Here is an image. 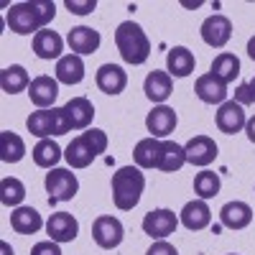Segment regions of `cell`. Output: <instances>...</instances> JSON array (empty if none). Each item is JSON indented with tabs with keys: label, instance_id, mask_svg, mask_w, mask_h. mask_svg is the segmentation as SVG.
I'll return each mask as SVG.
<instances>
[{
	"label": "cell",
	"instance_id": "6da1fadb",
	"mask_svg": "<svg viewBox=\"0 0 255 255\" xmlns=\"http://www.w3.org/2000/svg\"><path fill=\"white\" fill-rule=\"evenodd\" d=\"M56 15V3H38V0H28V3H15L10 5L5 23L13 33L18 36H36L38 31H44Z\"/></svg>",
	"mask_w": 255,
	"mask_h": 255
},
{
	"label": "cell",
	"instance_id": "7a4b0ae2",
	"mask_svg": "<svg viewBox=\"0 0 255 255\" xmlns=\"http://www.w3.org/2000/svg\"><path fill=\"white\" fill-rule=\"evenodd\" d=\"M115 46H118L123 61L133 64V67H140L151 56V41H148L145 31L135 20H123L115 28Z\"/></svg>",
	"mask_w": 255,
	"mask_h": 255
},
{
	"label": "cell",
	"instance_id": "3957f363",
	"mask_svg": "<svg viewBox=\"0 0 255 255\" xmlns=\"http://www.w3.org/2000/svg\"><path fill=\"white\" fill-rule=\"evenodd\" d=\"M145 189V174L138 166H120L113 174V202L120 212H130L138 207Z\"/></svg>",
	"mask_w": 255,
	"mask_h": 255
},
{
	"label": "cell",
	"instance_id": "277c9868",
	"mask_svg": "<svg viewBox=\"0 0 255 255\" xmlns=\"http://www.w3.org/2000/svg\"><path fill=\"white\" fill-rule=\"evenodd\" d=\"M105 151H108V133L100 130V128H90V130H84L67 145L64 158H67L72 168H87Z\"/></svg>",
	"mask_w": 255,
	"mask_h": 255
},
{
	"label": "cell",
	"instance_id": "5b68a950",
	"mask_svg": "<svg viewBox=\"0 0 255 255\" xmlns=\"http://www.w3.org/2000/svg\"><path fill=\"white\" fill-rule=\"evenodd\" d=\"M26 128H28L31 135H36L41 140L51 138V135L72 133L64 108H51V110H36V113H31L28 120H26Z\"/></svg>",
	"mask_w": 255,
	"mask_h": 255
},
{
	"label": "cell",
	"instance_id": "8992f818",
	"mask_svg": "<svg viewBox=\"0 0 255 255\" xmlns=\"http://www.w3.org/2000/svg\"><path fill=\"white\" fill-rule=\"evenodd\" d=\"M44 186H46V194H49V202L56 204V202H69L77 197L79 191V181H77V174H72L69 168H51L44 179Z\"/></svg>",
	"mask_w": 255,
	"mask_h": 255
},
{
	"label": "cell",
	"instance_id": "52a82bcc",
	"mask_svg": "<svg viewBox=\"0 0 255 255\" xmlns=\"http://www.w3.org/2000/svg\"><path fill=\"white\" fill-rule=\"evenodd\" d=\"M125 238V227L118 217L113 215H100L95 222H92V240L102 248V250H115L120 248Z\"/></svg>",
	"mask_w": 255,
	"mask_h": 255
},
{
	"label": "cell",
	"instance_id": "ba28073f",
	"mask_svg": "<svg viewBox=\"0 0 255 255\" xmlns=\"http://www.w3.org/2000/svg\"><path fill=\"white\" fill-rule=\"evenodd\" d=\"M179 227V217L174 215L171 209H151L143 217V232L153 240H166L168 235H174Z\"/></svg>",
	"mask_w": 255,
	"mask_h": 255
},
{
	"label": "cell",
	"instance_id": "9c48e42d",
	"mask_svg": "<svg viewBox=\"0 0 255 255\" xmlns=\"http://www.w3.org/2000/svg\"><path fill=\"white\" fill-rule=\"evenodd\" d=\"M215 125H217V130L225 133V135H235V133L245 130V125H248L245 108H243V105H238L235 100L222 102L217 115H215Z\"/></svg>",
	"mask_w": 255,
	"mask_h": 255
},
{
	"label": "cell",
	"instance_id": "30bf717a",
	"mask_svg": "<svg viewBox=\"0 0 255 255\" xmlns=\"http://www.w3.org/2000/svg\"><path fill=\"white\" fill-rule=\"evenodd\" d=\"M199 33H202V41H204L207 46L222 49V46H227V41L232 38V20L227 15L215 13V15H209L204 23H202Z\"/></svg>",
	"mask_w": 255,
	"mask_h": 255
},
{
	"label": "cell",
	"instance_id": "8fae6325",
	"mask_svg": "<svg viewBox=\"0 0 255 255\" xmlns=\"http://www.w3.org/2000/svg\"><path fill=\"white\" fill-rule=\"evenodd\" d=\"M176 110L168 108V105H156V108L145 115V128L148 133H151V138H168L174 130H176Z\"/></svg>",
	"mask_w": 255,
	"mask_h": 255
},
{
	"label": "cell",
	"instance_id": "7c38bea8",
	"mask_svg": "<svg viewBox=\"0 0 255 255\" xmlns=\"http://www.w3.org/2000/svg\"><path fill=\"white\" fill-rule=\"evenodd\" d=\"M217 143L215 138H209V135H194L186 145H184V153H186V163L191 166H209L212 161L217 158Z\"/></svg>",
	"mask_w": 255,
	"mask_h": 255
},
{
	"label": "cell",
	"instance_id": "4fadbf2b",
	"mask_svg": "<svg viewBox=\"0 0 255 255\" xmlns=\"http://www.w3.org/2000/svg\"><path fill=\"white\" fill-rule=\"evenodd\" d=\"M28 97H31V102L36 105L38 110H51L54 102H56V97H59V82L51 79V77H46V74L31 79Z\"/></svg>",
	"mask_w": 255,
	"mask_h": 255
},
{
	"label": "cell",
	"instance_id": "5bb4252c",
	"mask_svg": "<svg viewBox=\"0 0 255 255\" xmlns=\"http://www.w3.org/2000/svg\"><path fill=\"white\" fill-rule=\"evenodd\" d=\"M46 232H49V240L54 243H72L79 235V222L69 212H56L46 222Z\"/></svg>",
	"mask_w": 255,
	"mask_h": 255
},
{
	"label": "cell",
	"instance_id": "9a60e30c",
	"mask_svg": "<svg viewBox=\"0 0 255 255\" xmlns=\"http://www.w3.org/2000/svg\"><path fill=\"white\" fill-rule=\"evenodd\" d=\"M181 225L191 232H199V230H207L209 222H212V209L204 199H191L184 204L181 215H179Z\"/></svg>",
	"mask_w": 255,
	"mask_h": 255
},
{
	"label": "cell",
	"instance_id": "2e32d148",
	"mask_svg": "<svg viewBox=\"0 0 255 255\" xmlns=\"http://www.w3.org/2000/svg\"><path fill=\"white\" fill-rule=\"evenodd\" d=\"M97 87H100V92H105V95H120L125 87H128V74H125V69L120 67V64H102V67L97 69Z\"/></svg>",
	"mask_w": 255,
	"mask_h": 255
},
{
	"label": "cell",
	"instance_id": "e0dca14e",
	"mask_svg": "<svg viewBox=\"0 0 255 255\" xmlns=\"http://www.w3.org/2000/svg\"><path fill=\"white\" fill-rule=\"evenodd\" d=\"M194 95L204 102V105H222L227 102V84L220 82L212 72L202 74L194 84Z\"/></svg>",
	"mask_w": 255,
	"mask_h": 255
},
{
	"label": "cell",
	"instance_id": "ac0fdd59",
	"mask_svg": "<svg viewBox=\"0 0 255 255\" xmlns=\"http://www.w3.org/2000/svg\"><path fill=\"white\" fill-rule=\"evenodd\" d=\"M143 92H145V97L151 100V102L163 105L168 97H171V92H174V79H171V74L153 69L151 74L145 77V82H143Z\"/></svg>",
	"mask_w": 255,
	"mask_h": 255
},
{
	"label": "cell",
	"instance_id": "d6986e66",
	"mask_svg": "<svg viewBox=\"0 0 255 255\" xmlns=\"http://www.w3.org/2000/svg\"><path fill=\"white\" fill-rule=\"evenodd\" d=\"M64 113H67L69 128L72 130H87L92 118H95V105L87 97H72L64 105Z\"/></svg>",
	"mask_w": 255,
	"mask_h": 255
},
{
	"label": "cell",
	"instance_id": "ffe728a7",
	"mask_svg": "<svg viewBox=\"0 0 255 255\" xmlns=\"http://www.w3.org/2000/svg\"><path fill=\"white\" fill-rule=\"evenodd\" d=\"M67 44H69L72 54H77V56L95 54V51L100 49V31H95V28H90V26H77V28L69 31Z\"/></svg>",
	"mask_w": 255,
	"mask_h": 255
},
{
	"label": "cell",
	"instance_id": "44dd1931",
	"mask_svg": "<svg viewBox=\"0 0 255 255\" xmlns=\"http://www.w3.org/2000/svg\"><path fill=\"white\" fill-rule=\"evenodd\" d=\"M64 38L56 33V31H51V28H44V31H38L36 36H33V54L38 56V59H46V61H51V59H61L64 54Z\"/></svg>",
	"mask_w": 255,
	"mask_h": 255
},
{
	"label": "cell",
	"instance_id": "7402d4cb",
	"mask_svg": "<svg viewBox=\"0 0 255 255\" xmlns=\"http://www.w3.org/2000/svg\"><path fill=\"white\" fill-rule=\"evenodd\" d=\"M220 222L227 230H245L253 222V207L248 202H227L220 209Z\"/></svg>",
	"mask_w": 255,
	"mask_h": 255
},
{
	"label": "cell",
	"instance_id": "603a6c76",
	"mask_svg": "<svg viewBox=\"0 0 255 255\" xmlns=\"http://www.w3.org/2000/svg\"><path fill=\"white\" fill-rule=\"evenodd\" d=\"M194 67H197V59L186 46L168 49V54H166V72L171 77H179V79L189 77L191 72H194Z\"/></svg>",
	"mask_w": 255,
	"mask_h": 255
},
{
	"label": "cell",
	"instance_id": "cb8c5ba5",
	"mask_svg": "<svg viewBox=\"0 0 255 255\" xmlns=\"http://www.w3.org/2000/svg\"><path fill=\"white\" fill-rule=\"evenodd\" d=\"M10 227L18 235H36V232L44 227V220L33 207H15L10 212Z\"/></svg>",
	"mask_w": 255,
	"mask_h": 255
},
{
	"label": "cell",
	"instance_id": "d4e9b609",
	"mask_svg": "<svg viewBox=\"0 0 255 255\" xmlns=\"http://www.w3.org/2000/svg\"><path fill=\"white\" fill-rule=\"evenodd\" d=\"M84 79V61L77 54H64L56 61V82L61 84H79Z\"/></svg>",
	"mask_w": 255,
	"mask_h": 255
},
{
	"label": "cell",
	"instance_id": "484cf974",
	"mask_svg": "<svg viewBox=\"0 0 255 255\" xmlns=\"http://www.w3.org/2000/svg\"><path fill=\"white\" fill-rule=\"evenodd\" d=\"M158 158H161V140L158 138H143L135 143L133 148V161L138 168H158Z\"/></svg>",
	"mask_w": 255,
	"mask_h": 255
},
{
	"label": "cell",
	"instance_id": "4316f807",
	"mask_svg": "<svg viewBox=\"0 0 255 255\" xmlns=\"http://www.w3.org/2000/svg\"><path fill=\"white\" fill-rule=\"evenodd\" d=\"M186 163V153L184 145H179L176 140H161V158H158V171L163 174H174Z\"/></svg>",
	"mask_w": 255,
	"mask_h": 255
},
{
	"label": "cell",
	"instance_id": "83f0119b",
	"mask_svg": "<svg viewBox=\"0 0 255 255\" xmlns=\"http://www.w3.org/2000/svg\"><path fill=\"white\" fill-rule=\"evenodd\" d=\"M0 87H3L5 95H18L31 87V79H28V72L20 67V64H10L0 72Z\"/></svg>",
	"mask_w": 255,
	"mask_h": 255
},
{
	"label": "cell",
	"instance_id": "f1b7e54d",
	"mask_svg": "<svg viewBox=\"0 0 255 255\" xmlns=\"http://www.w3.org/2000/svg\"><path fill=\"white\" fill-rule=\"evenodd\" d=\"M26 156V143L13 130H0V161L3 163H18Z\"/></svg>",
	"mask_w": 255,
	"mask_h": 255
},
{
	"label": "cell",
	"instance_id": "f546056e",
	"mask_svg": "<svg viewBox=\"0 0 255 255\" xmlns=\"http://www.w3.org/2000/svg\"><path fill=\"white\" fill-rule=\"evenodd\" d=\"M212 74H215L220 82L230 84V82H235L240 77V59L235 54H227L222 51L220 56H215V61H212Z\"/></svg>",
	"mask_w": 255,
	"mask_h": 255
},
{
	"label": "cell",
	"instance_id": "4dcf8cb0",
	"mask_svg": "<svg viewBox=\"0 0 255 255\" xmlns=\"http://www.w3.org/2000/svg\"><path fill=\"white\" fill-rule=\"evenodd\" d=\"M31 156H33V163H36V166H41V168H54V166L61 161L64 153H61V148H59L56 140L44 138V140H38V143L33 145Z\"/></svg>",
	"mask_w": 255,
	"mask_h": 255
},
{
	"label": "cell",
	"instance_id": "1f68e13d",
	"mask_svg": "<svg viewBox=\"0 0 255 255\" xmlns=\"http://www.w3.org/2000/svg\"><path fill=\"white\" fill-rule=\"evenodd\" d=\"M220 189H222L220 174L209 171V168H204V171H199V174L194 176V191H197V197L204 199V202L212 199V197H217Z\"/></svg>",
	"mask_w": 255,
	"mask_h": 255
},
{
	"label": "cell",
	"instance_id": "d6a6232c",
	"mask_svg": "<svg viewBox=\"0 0 255 255\" xmlns=\"http://www.w3.org/2000/svg\"><path fill=\"white\" fill-rule=\"evenodd\" d=\"M26 197V186L20 179H13V176H5L0 181V202L5 207H18Z\"/></svg>",
	"mask_w": 255,
	"mask_h": 255
},
{
	"label": "cell",
	"instance_id": "836d02e7",
	"mask_svg": "<svg viewBox=\"0 0 255 255\" xmlns=\"http://www.w3.org/2000/svg\"><path fill=\"white\" fill-rule=\"evenodd\" d=\"M67 10L69 13H77V15H87L97 8V0H67Z\"/></svg>",
	"mask_w": 255,
	"mask_h": 255
},
{
	"label": "cell",
	"instance_id": "e575fe53",
	"mask_svg": "<svg viewBox=\"0 0 255 255\" xmlns=\"http://www.w3.org/2000/svg\"><path fill=\"white\" fill-rule=\"evenodd\" d=\"M31 255H61V248L54 240H41L31 248Z\"/></svg>",
	"mask_w": 255,
	"mask_h": 255
},
{
	"label": "cell",
	"instance_id": "d590c367",
	"mask_svg": "<svg viewBox=\"0 0 255 255\" xmlns=\"http://www.w3.org/2000/svg\"><path fill=\"white\" fill-rule=\"evenodd\" d=\"M145 255H179V250L171 243H166V240H156L151 248L145 250Z\"/></svg>",
	"mask_w": 255,
	"mask_h": 255
},
{
	"label": "cell",
	"instance_id": "8d00e7d4",
	"mask_svg": "<svg viewBox=\"0 0 255 255\" xmlns=\"http://www.w3.org/2000/svg\"><path fill=\"white\" fill-rule=\"evenodd\" d=\"M235 102L238 105H253L255 100H253V92H250V84L248 82H243V84H238V90H235Z\"/></svg>",
	"mask_w": 255,
	"mask_h": 255
},
{
	"label": "cell",
	"instance_id": "74e56055",
	"mask_svg": "<svg viewBox=\"0 0 255 255\" xmlns=\"http://www.w3.org/2000/svg\"><path fill=\"white\" fill-rule=\"evenodd\" d=\"M245 133H248L250 143H255V115H253V118H248V125H245Z\"/></svg>",
	"mask_w": 255,
	"mask_h": 255
},
{
	"label": "cell",
	"instance_id": "f35d334b",
	"mask_svg": "<svg viewBox=\"0 0 255 255\" xmlns=\"http://www.w3.org/2000/svg\"><path fill=\"white\" fill-rule=\"evenodd\" d=\"M248 56H250V59L255 61V36H253V38L248 41Z\"/></svg>",
	"mask_w": 255,
	"mask_h": 255
},
{
	"label": "cell",
	"instance_id": "ab89813d",
	"mask_svg": "<svg viewBox=\"0 0 255 255\" xmlns=\"http://www.w3.org/2000/svg\"><path fill=\"white\" fill-rule=\"evenodd\" d=\"M0 250H3V255H13V248H10V245H8L5 240L0 243Z\"/></svg>",
	"mask_w": 255,
	"mask_h": 255
},
{
	"label": "cell",
	"instance_id": "60d3db41",
	"mask_svg": "<svg viewBox=\"0 0 255 255\" xmlns=\"http://www.w3.org/2000/svg\"><path fill=\"white\" fill-rule=\"evenodd\" d=\"M248 84H250V92H253V100H255V77H253V79H250Z\"/></svg>",
	"mask_w": 255,
	"mask_h": 255
},
{
	"label": "cell",
	"instance_id": "b9f144b4",
	"mask_svg": "<svg viewBox=\"0 0 255 255\" xmlns=\"http://www.w3.org/2000/svg\"><path fill=\"white\" fill-rule=\"evenodd\" d=\"M230 255H238V253H230Z\"/></svg>",
	"mask_w": 255,
	"mask_h": 255
}]
</instances>
